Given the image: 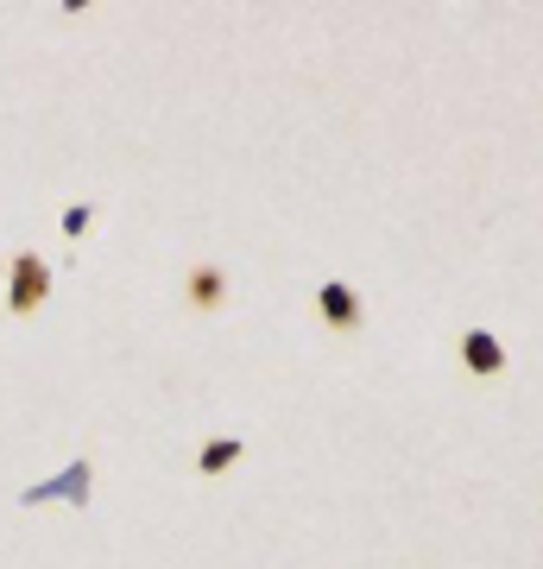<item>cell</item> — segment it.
Masks as SVG:
<instances>
[{
  "label": "cell",
  "instance_id": "cell-6",
  "mask_svg": "<svg viewBox=\"0 0 543 569\" xmlns=\"http://www.w3.org/2000/svg\"><path fill=\"white\" fill-rule=\"evenodd\" d=\"M234 462H241V437H215V443H202V456H197L202 475H228Z\"/></svg>",
  "mask_w": 543,
  "mask_h": 569
},
{
  "label": "cell",
  "instance_id": "cell-5",
  "mask_svg": "<svg viewBox=\"0 0 543 569\" xmlns=\"http://www.w3.org/2000/svg\"><path fill=\"white\" fill-rule=\"evenodd\" d=\"M222 291H228V279L215 272V266H197V272H190V305L197 310H215L222 305Z\"/></svg>",
  "mask_w": 543,
  "mask_h": 569
},
{
  "label": "cell",
  "instance_id": "cell-1",
  "mask_svg": "<svg viewBox=\"0 0 543 569\" xmlns=\"http://www.w3.org/2000/svg\"><path fill=\"white\" fill-rule=\"evenodd\" d=\"M44 291H51V266H44L39 253H20V260H13V279H7V310L32 317V310L44 305Z\"/></svg>",
  "mask_w": 543,
  "mask_h": 569
},
{
  "label": "cell",
  "instance_id": "cell-2",
  "mask_svg": "<svg viewBox=\"0 0 543 569\" xmlns=\"http://www.w3.org/2000/svg\"><path fill=\"white\" fill-rule=\"evenodd\" d=\"M44 500H70V507H82V500H89V462H70L63 475L26 488V507H44Z\"/></svg>",
  "mask_w": 543,
  "mask_h": 569
},
{
  "label": "cell",
  "instance_id": "cell-4",
  "mask_svg": "<svg viewBox=\"0 0 543 569\" xmlns=\"http://www.w3.org/2000/svg\"><path fill=\"white\" fill-rule=\"evenodd\" d=\"M462 367H467V373H481V380L505 373V348H500V336H486V329H467V336H462Z\"/></svg>",
  "mask_w": 543,
  "mask_h": 569
},
{
  "label": "cell",
  "instance_id": "cell-3",
  "mask_svg": "<svg viewBox=\"0 0 543 569\" xmlns=\"http://www.w3.org/2000/svg\"><path fill=\"white\" fill-rule=\"evenodd\" d=\"M316 310H322V323L329 329H354L361 323V298H354V284H342V279H329L316 291Z\"/></svg>",
  "mask_w": 543,
  "mask_h": 569
}]
</instances>
